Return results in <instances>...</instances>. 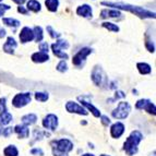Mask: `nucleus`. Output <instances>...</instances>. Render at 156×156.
<instances>
[{"label":"nucleus","mask_w":156,"mask_h":156,"mask_svg":"<svg viewBox=\"0 0 156 156\" xmlns=\"http://www.w3.org/2000/svg\"><path fill=\"white\" fill-rule=\"evenodd\" d=\"M68 47H69L68 42H66L63 39H58L55 44L51 45V49L57 57L61 58V59H68V55L62 51L63 49H67Z\"/></svg>","instance_id":"obj_5"},{"label":"nucleus","mask_w":156,"mask_h":156,"mask_svg":"<svg viewBox=\"0 0 156 156\" xmlns=\"http://www.w3.org/2000/svg\"><path fill=\"white\" fill-rule=\"evenodd\" d=\"M31 153L33 154V155H39V156L44 155V152H43V150H41V148H33L31 151Z\"/></svg>","instance_id":"obj_34"},{"label":"nucleus","mask_w":156,"mask_h":156,"mask_svg":"<svg viewBox=\"0 0 156 156\" xmlns=\"http://www.w3.org/2000/svg\"><path fill=\"white\" fill-rule=\"evenodd\" d=\"M80 101H81V103H82V105H83L84 107H86V108H87V109H89L90 112H91L92 114L94 115V117H96V118L101 117V112L97 109L96 107H94L92 104H90L89 101H83V99H80Z\"/></svg>","instance_id":"obj_18"},{"label":"nucleus","mask_w":156,"mask_h":156,"mask_svg":"<svg viewBox=\"0 0 156 156\" xmlns=\"http://www.w3.org/2000/svg\"><path fill=\"white\" fill-rule=\"evenodd\" d=\"M126 96V94L123 92H116V95H115V98H122Z\"/></svg>","instance_id":"obj_38"},{"label":"nucleus","mask_w":156,"mask_h":156,"mask_svg":"<svg viewBox=\"0 0 156 156\" xmlns=\"http://www.w3.org/2000/svg\"><path fill=\"white\" fill-rule=\"evenodd\" d=\"M37 120V117L35 114H29V115H25L22 117V122L23 125L25 126H31V125H34V123L36 122Z\"/></svg>","instance_id":"obj_20"},{"label":"nucleus","mask_w":156,"mask_h":156,"mask_svg":"<svg viewBox=\"0 0 156 156\" xmlns=\"http://www.w3.org/2000/svg\"><path fill=\"white\" fill-rule=\"evenodd\" d=\"M66 109H67V112H73V114L84 115V116L87 115V112H86L85 108L80 106V105L74 103V101H68L67 104H66Z\"/></svg>","instance_id":"obj_11"},{"label":"nucleus","mask_w":156,"mask_h":156,"mask_svg":"<svg viewBox=\"0 0 156 156\" xmlns=\"http://www.w3.org/2000/svg\"><path fill=\"white\" fill-rule=\"evenodd\" d=\"M31 99H32L31 93L16 94L12 99V105L16 107V108H21V107L26 106L29 103H31Z\"/></svg>","instance_id":"obj_6"},{"label":"nucleus","mask_w":156,"mask_h":156,"mask_svg":"<svg viewBox=\"0 0 156 156\" xmlns=\"http://www.w3.org/2000/svg\"><path fill=\"white\" fill-rule=\"evenodd\" d=\"M125 132V125L121 122H116L110 128V134H112V138L118 139L120 138L121 135Z\"/></svg>","instance_id":"obj_12"},{"label":"nucleus","mask_w":156,"mask_h":156,"mask_svg":"<svg viewBox=\"0 0 156 156\" xmlns=\"http://www.w3.org/2000/svg\"><path fill=\"white\" fill-rule=\"evenodd\" d=\"M3 23L8 26H13V27H18V26L20 25V22H19L18 20H16V19H12V18H5L3 19Z\"/></svg>","instance_id":"obj_27"},{"label":"nucleus","mask_w":156,"mask_h":156,"mask_svg":"<svg viewBox=\"0 0 156 156\" xmlns=\"http://www.w3.org/2000/svg\"><path fill=\"white\" fill-rule=\"evenodd\" d=\"M121 16V12L118 10H103L101 12V16L105 18H119Z\"/></svg>","instance_id":"obj_19"},{"label":"nucleus","mask_w":156,"mask_h":156,"mask_svg":"<svg viewBox=\"0 0 156 156\" xmlns=\"http://www.w3.org/2000/svg\"><path fill=\"white\" fill-rule=\"evenodd\" d=\"M18 11L20 13H22V14H27V10H26V9H24L23 7H21V5L18 8Z\"/></svg>","instance_id":"obj_39"},{"label":"nucleus","mask_w":156,"mask_h":156,"mask_svg":"<svg viewBox=\"0 0 156 156\" xmlns=\"http://www.w3.org/2000/svg\"><path fill=\"white\" fill-rule=\"evenodd\" d=\"M101 156H109V155H106V154H101Z\"/></svg>","instance_id":"obj_43"},{"label":"nucleus","mask_w":156,"mask_h":156,"mask_svg":"<svg viewBox=\"0 0 156 156\" xmlns=\"http://www.w3.org/2000/svg\"><path fill=\"white\" fill-rule=\"evenodd\" d=\"M39 49H41V51H43V52H47L48 51V44H47V43H42V44H39Z\"/></svg>","instance_id":"obj_35"},{"label":"nucleus","mask_w":156,"mask_h":156,"mask_svg":"<svg viewBox=\"0 0 156 156\" xmlns=\"http://www.w3.org/2000/svg\"><path fill=\"white\" fill-rule=\"evenodd\" d=\"M91 52H92L91 48H82L81 50H79L76 55H74V57H73V59H72L73 65L76 66V67L82 66L84 63V61H85V58L87 57Z\"/></svg>","instance_id":"obj_7"},{"label":"nucleus","mask_w":156,"mask_h":156,"mask_svg":"<svg viewBox=\"0 0 156 156\" xmlns=\"http://www.w3.org/2000/svg\"><path fill=\"white\" fill-rule=\"evenodd\" d=\"M14 132L19 135V138L20 139H24V138H27L30 135V130L27 129V126L25 125H18L14 127Z\"/></svg>","instance_id":"obj_15"},{"label":"nucleus","mask_w":156,"mask_h":156,"mask_svg":"<svg viewBox=\"0 0 156 156\" xmlns=\"http://www.w3.org/2000/svg\"><path fill=\"white\" fill-rule=\"evenodd\" d=\"M43 127L47 130H56L58 127V117L56 115H52V114H49L47 115L46 117L44 118L43 120Z\"/></svg>","instance_id":"obj_9"},{"label":"nucleus","mask_w":156,"mask_h":156,"mask_svg":"<svg viewBox=\"0 0 156 156\" xmlns=\"http://www.w3.org/2000/svg\"><path fill=\"white\" fill-rule=\"evenodd\" d=\"M101 5H108V7H112L115 9H121V10H127L130 11L131 13H134L135 16H140V18H152L155 19V13L147 11L145 9L141 8V7H134L131 5H125V3H116V2H108V1H103Z\"/></svg>","instance_id":"obj_1"},{"label":"nucleus","mask_w":156,"mask_h":156,"mask_svg":"<svg viewBox=\"0 0 156 156\" xmlns=\"http://www.w3.org/2000/svg\"><path fill=\"white\" fill-rule=\"evenodd\" d=\"M131 112V106L127 101H120L118 107L112 112V116L116 119H126Z\"/></svg>","instance_id":"obj_4"},{"label":"nucleus","mask_w":156,"mask_h":156,"mask_svg":"<svg viewBox=\"0 0 156 156\" xmlns=\"http://www.w3.org/2000/svg\"><path fill=\"white\" fill-rule=\"evenodd\" d=\"M47 31L49 32L50 37H52V38H59V37H60V34H59V33H57V32L54 31L51 26H47Z\"/></svg>","instance_id":"obj_31"},{"label":"nucleus","mask_w":156,"mask_h":156,"mask_svg":"<svg viewBox=\"0 0 156 156\" xmlns=\"http://www.w3.org/2000/svg\"><path fill=\"white\" fill-rule=\"evenodd\" d=\"M1 132H2V130H1V129H0V134H1Z\"/></svg>","instance_id":"obj_44"},{"label":"nucleus","mask_w":156,"mask_h":156,"mask_svg":"<svg viewBox=\"0 0 156 156\" xmlns=\"http://www.w3.org/2000/svg\"><path fill=\"white\" fill-rule=\"evenodd\" d=\"M101 123L104 126H108L110 125V119L107 116H101Z\"/></svg>","instance_id":"obj_37"},{"label":"nucleus","mask_w":156,"mask_h":156,"mask_svg":"<svg viewBox=\"0 0 156 156\" xmlns=\"http://www.w3.org/2000/svg\"><path fill=\"white\" fill-rule=\"evenodd\" d=\"M11 120H12V115L10 112H8L7 110L5 112H1V114H0V126L8 125Z\"/></svg>","instance_id":"obj_21"},{"label":"nucleus","mask_w":156,"mask_h":156,"mask_svg":"<svg viewBox=\"0 0 156 156\" xmlns=\"http://www.w3.org/2000/svg\"><path fill=\"white\" fill-rule=\"evenodd\" d=\"M27 10H31L33 12H38V11H41V3L36 0H30L27 2Z\"/></svg>","instance_id":"obj_25"},{"label":"nucleus","mask_w":156,"mask_h":156,"mask_svg":"<svg viewBox=\"0 0 156 156\" xmlns=\"http://www.w3.org/2000/svg\"><path fill=\"white\" fill-rule=\"evenodd\" d=\"M13 132V129L12 128H5V129H3L2 130V134H3V136H5V138H8L9 135L11 134V133Z\"/></svg>","instance_id":"obj_33"},{"label":"nucleus","mask_w":156,"mask_h":156,"mask_svg":"<svg viewBox=\"0 0 156 156\" xmlns=\"http://www.w3.org/2000/svg\"><path fill=\"white\" fill-rule=\"evenodd\" d=\"M3 154L5 156H18L19 151L14 145H8L3 150Z\"/></svg>","instance_id":"obj_23"},{"label":"nucleus","mask_w":156,"mask_h":156,"mask_svg":"<svg viewBox=\"0 0 156 156\" xmlns=\"http://www.w3.org/2000/svg\"><path fill=\"white\" fill-rule=\"evenodd\" d=\"M45 5H46L48 10L51 11V12H55L58 9V5H59V0H46Z\"/></svg>","instance_id":"obj_24"},{"label":"nucleus","mask_w":156,"mask_h":156,"mask_svg":"<svg viewBox=\"0 0 156 156\" xmlns=\"http://www.w3.org/2000/svg\"><path fill=\"white\" fill-rule=\"evenodd\" d=\"M142 139H143V135L140 131H132L123 144V150L126 151V153L130 156L138 153V145L142 141Z\"/></svg>","instance_id":"obj_2"},{"label":"nucleus","mask_w":156,"mask_h":156,"mask_svg":"<svg viewBox=\"0 0 156 156\" xmlns=\"http://www.w3.org/2000/svg\"><path fill=\"white\" fill-rule=\"evenodd\" d=\"M33 39H34L33 30L30 29V27H27V26L23 27L22 31H21V33H20V41H21V43L31 42V41H33Z\"/></svg>","instance_id":"obj_13"},{"label":"nucleus","mask_w":156,"mask_h":156,"mask_svg":"<svg viewBox=\"0 0 156 156\" xmlns=\"http://www.w3.org/2000/svg\"><path fill=\"white\" fill-rule=\"evenodd\" d=\"M34 32V38H35V41L36 42H42L43 41V30L41 26H35L33 30Z\"/></svg>","instance_id":"obj_26"},{"label":"nucleus","mask_w":156,"mask_h":156,"mask_svg":"<svg viewBox=\"0 0 156 156\" xmlns=\"http://www.w3.org/2000/svg\"><path fill=\"white\" fill-rule=\"evenodd\" d=\"M12 1H14L16 3H18V5H23L24 2H25V0H12Z\"/></svg>","instance_id":"obj_40"},{"label":"nucleus","mask_w":156,"mask_h":156,"mask_svg":"<svg viewBox=\"0 0 156 156\" xmlns=\"http://www.w3.org/2000/svg\"><path fill=\"white\" fill-rule=\"evenodd\" d=\"M16 46H18V44H16V39L12 38V37H8L5 44L3 45V50H5V52H8V54H13L14 49L16 48Z\"/></svg>","instance_id":"obj_16"},{"label":"nucleus","mask_w":156,"mask_h":156,"mask_svg":"<svg viewBox=\"0 0 156 156\" xmlns=\"http://www.w3.org/2000/svg\"><path fill=\"white\" fill-rule=\"evenodd\" d=\"M76 13L83 18H92V8L89 5H82L76 9Z\"/></svg>","instance_id":"obj_14"},{"label":"nucleus","mask_w":156,"mask_h":156,"mask_svg":"<svg viewBox=\"0 0 156 156\" xmlns=\"http://www.w3.org/2000/svg\"><path fill=\"white\" fill-rule=\"evenodd\" d=\"M82 156H95V155H93V154H84V155H82Z\"/></svg>","instance_id":"obj_42"},{"label":"nucleus","mask_w":156,"mask_h":156,"mask_svg":"<svg viewBox=\"0 0 156 156\" xmlns=\"http://www.w3.org/2000/svg\"><path fill=\"white\" fill-rule=\"evenodd\" d=\"M52 154L54 156H68V153L73 150V143L68 139H60L52 141Z\"/></svg>","instance_id":"obj_3"},{"label":"nucleus","mask_w":156,"mask_h":156,"mask_svg":"<svg viewBox=\"0 0 156 156\" xmlns=\"http://www.w3.org/2000/svg\"><path fill=\"white\" fill-rule=\"evenodd\" d=\"M57 70L60 71V72H66L68 70V66H67V62H66L65 60L62 61H60L59 63L57 65Z\"/></svg>","instance_id":"obj_30"},{"label":"nucleus","mask_w":156,"mask_h":156,"mask_svg":"<svg viewBox=\"0 0 156 156\" xmlns=\"http://www.w3.org/2000/svg\"><path fill=\"white\" fill-rule=\"evenodd\" d=\"M9 9H10V5H1V3H0V16H3L5 11L9 10Z\"/></svg>","instance_id":"obj_32"},{"label":"nucleus","mask_w":156,"mask_h":156,"mask_svg":"<svg viewBox=\"0 0 156 156\" xmlns=\"http://www.w3.org/2000/svg\"><path fill=\"white\" fill-rule=\"evenodd\" d=\"M49 59V56L47 52H43V51H38V52H35L32 55V60H33L34 62H38V63H42L45 62L47 60Z\"/></svg>","instance_id":"obj_17"},{"label":"nucleus","mask_w":156,"mask_h":156,"mask_svg":"<svg viewBox=\"0 0 156 156\" xmlns=\"http://www.w3.org/2000/svg\"><path fill=\"white\" fill-rule=\"evenodd\" d=\"M48 93H43V92H37L35 93V98L38 101H46L48 99Z\"/></svg>","instance_id":"obj_29"},{"label":"nucleus","mask_w":156,"mask_h":156,"mask_svg":"<svg viewBox=\"0 0 156 156\" xmlns=\"http://www.w3.org/2000/svg\"><path fill=\"white\" fill-rule=\"evenodd\" d=\"M92 80L93 82L96 85H104L106 83V76H105V73L103 72L101 67H95L94 68V70L92 71Z\"/></svg>","instance_id":"obj_8"},{"label":"nucleus","mask_w":156,"mask_h":156,"mask_svg":"<svg viewBox=\"0 0 156 156\" xmlns=\"http://www.w3.org/2000/svg\"><path fill=\"white\" fill-rule=\"evenodd\" d=\"M136 67H138V70L141 74H148V73H151V70H152L151 66L147 65V63L139 62L138 65H136Z\"/></svg>","instance_id":"obj_22"},{"label":"nucleus","mask_w":156,"mask_h":156,"mask_svg":"<svg viewBox=\"0 0 156 156\" xmlns=\"http://www.w3.org/2000/svg\"><path fill=\"white\" fill-rule=\"evenodd\" d=\"M5 36V30H0V37L2 38V37Z\"/></svg>","instance_id":"obj_41"},{"label":"nucleus","mask_w":156,"mask_h":156,"mask_svg":"<svg viewBox=\"0 0 156 156\" xmlns=\"http://www.w3.org/2000/svg\"><path fill=\"white\" fill-rule=\"evenodd\" d=\"M5 98H0V112H5Z\"/></svg>","instance_id":"obj_36"},{"label":"nucleus","mask_w":156,"mask_h":156,"mask_svg":"<svg viewBox=\"0 0 156 156\" xmlns=\"http://www.w3.org/2000/svg\"><path fill=\"white\" fill-rule=\"evenodd\" d=\"M135 107H136V109H145L148 114H152V115L156 114L155 105L151 101H148V99H140L139 101H136Z\"/></svg>","instance_id":"obj_10"},{"label":"nucleus","mask_w":156,"mask_h":156,"mask_svg":"<svg viewBox=\"0 0 156 156\" xmlns=\"http://www.w3.org/2000/svg\"><path fill=\"white\" fill-rule=\"evenodd\" d=\"M0 1H1V0H0Z\"/></svg>","instance_id":"obj_45"},{"label":"nucleus","mask_w":156,"mask_h":156,"mask_svg":"<svg viewBox=\"0 0 156 156\" xmlns=\"http://www.w3.org/2000/svg\"><path fill=\"white\" fill-rule=\"evenodd\" d=\"M101 25H103V27H105V29H107V30H109V31H112V32H118V31H119V27H118L116 24L110 23V22H104Z\"/></svg>","instance_id":"obj_28"}]
</instances>
